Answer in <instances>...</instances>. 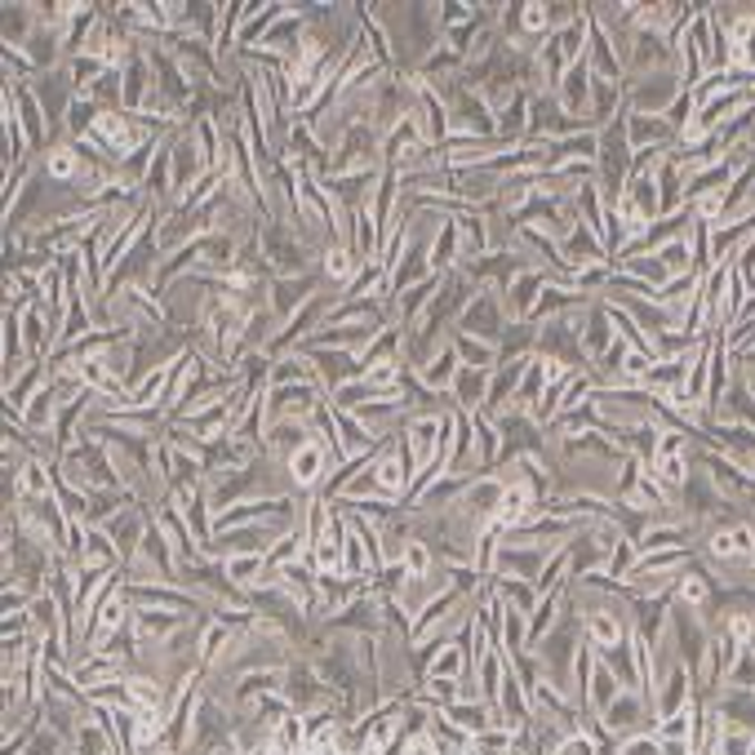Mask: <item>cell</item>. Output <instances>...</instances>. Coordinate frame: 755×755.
Segmentation results:
<instances>
[{"instance_id": "2e32d148", "label": "cell", "mask_w": 755, "mask_h": 755, "mask_svg": "<svg viewBox=\"0 0 755 755\" xmlns=\"http://www.w3.org/2000/svg\"><path fill=\"white\" fill-rule=\"evenodd\" d=\"M440 285H444V276H426V281H418L413 290H404V294H395L391 298V325H400V330H409L426 307H431V298L440 294Z\"/></svg>"}, {"instance_id": "d4e9b609", "label": "cell", "mask_w": 755, "mask_h": 755, "mask_svg": "<svg viewBox=\"0 0 755 755\" xmlns=\"http://www.w3.org/2000/svg\"><path fill=\"white\" fill-rule=\"evenodd\" d=\"M400 565H404V573H409V578H431V573L440 569V565H435V551H431L422 538H409V542H404Z\"/></svg>"}, {"instance_id": "4fadbf2b", "label": "cell", "mask_w": 755, "mask_h": 755, "mask_svg": "<svg viewBox=\"0 0 755 755\" xmlns=\"http://www.w3.org/2000/svg\"><path fill=\"white\" fill-rule=\"evenodd\" d=\"M591 85H596V76H591V67H587V58L565 71V80L556 85V102L565 107V116H573V120H587V116H591Z\"/></svg>"}, {"instance_id": "7402d4cb", "label": "cell", "mask_w": 755, "mask_h": 755, "mask_svg": "<svg viewBox=\"0 0 755 755\" xmlns=\"http://www.w3.org/2000/svg\"><path fill=\"white\" fill-rule=\"evenodd\" d=\"M449 343H453V352H458V361H462L467 370H498V361H502L498 343L471 339V334H462V330H453V334H449Z\"/></svg>"}, {"instance_id": "52a82bcc", "label": "cell", "mask_w": 755, "mask_h": 755, "mask_svg": "<svg viewBox=\"0 0 755 755\" xmlns=\"http://www.w3.org/2000/svg\"><path fill=\"white\" fill-rule=\"evenodd\" d=\"M281 533H294V529H276V524H236V529H218L214 533V556H267L272 542Z\"/></svg>"}, {"instance_id": "9c48e42d", "label": "cell", "mask_w": 755, "mask_h": 755, "mask_svg": "<svg viewBox=\"0 0 755 755\" xmlns=\"http://www.w3.org/2000/svg\"><path fill=\"white\" fill-rule=\"evenodd\" d=\"M374 484L378 493L386 498V502H409V484H413V467H409V458H404V449L391 440V444H382L374 458Z\"/></svg>"}, {"instance_id": "5b68a950", "label": "cell", "mask_w": 755, "mask_h": 755, "mask_svg": "<svg viewBox=\"0 0 755 755\" xmlns=\"http://www.w3.org/2000/svg\"><path fill=\"white\" fill-rule=\"evenodd\" d=\"M325 290V281H321V272H303V276H272L267 281V312L285 325L307 298H316Z\"/></svg>"}, {"instance_id": "8fae6325", "label": "cell", "mask_w": 755, "mask_h": 755, "mask_svg": "<svg viewBox=\"0 0 755 755\" xmlns=\"http://www.w3.org/2000/svg\"><path fill=\"white\" fill-rule=\"evenodd\" d=\"M303 352H307V361L316 365V378H321L325 395H334L339 386H347V382L365 378L356 352H339V347H303Z\"/></svg>"}, {"instance_id": "603a6c76", "label": "cell", "mask_w": 755, "mask_h": 755, "mask_svg": "<svg viewBox=\"0 0 755 755\" xmlns=\"http://www.w3.org/2000/svg\"><path fill=\"white\" fill-rule=\"evenodd\" d=\"M285 382H316V386H321L316 365L307 361L303 347H298V352H285V356H272V386H285Z\"/></svg>"}, {"instance_id": "d6986e66", "label": "cell", "mask_w": 755, "mask_h": 755, "mask_svg": "<svg viewBox=\"0 0 755 755\" xmlns=\"http://www.w3.org/2000/svg\"><path fill=\"white\" fill-rule=\"evenodd\" d=\"M49 378H53V370H49V361H27L18 374L4 382V409H13V413H22L27 409V400L40 391V386H49Z\"/></svg>"}, {"instance_id": "9a60e30c", "label": "cell", "mask_w": 755, "mask_h": 755, "mask_svg": "<svg viewBox=\"0 0 755 755\" xmlns=\"http://www.w3.org/2000/svg\"><path fill=\"white\" fill-rule=\"evenodd\" d=\"M529 120H533V94L529 89H516L507 98V107H498V138L507 147H520L529 138Z\"/></svg>"}, {"instance_id": "5bb4252c", "label": "cell", "mask_w": 755, "mask_h": 755, "mask_svg": "<svg viewBox=\"0 0 755 755\" xmlns=\"http://www.w3.org/2000/svg\"><path fill=\"white\" fill-rule=\"evenodd\" d=\"M645 703H649L645 694H636V689H622V694H618V698H614V703H609V707H605L596 720H600V725H605V729H609V734L622 743L627 734H640L636 725L645 720ZM649 712H654V707H649Z\"/></svg>"}, {"instance_id": "f1b7e54d", "label": "cell", "mask_w": 755, "mask_h": 755, "mask_svg": "<svg viewBox=\"0 0 755 755\" xmlns=\"http://www.w3.org/2000/svg\"><path fill=\"white\" fill-rule=\"evenodd\" d=\"M734 365H738V370H747V374H755V347L738 352V356H734Z\"/></svg>"}, {"instance_id": "3957f363", "label": "cell", "mask_w": 755, "mask_h": 755, "mask_svg": "<svg viewBox=\"0 0 755 755\" xmlns=\"http://www.w3.org/2000/svg\"><path fill=\"white\" fill-rule=\"evenodd\" d=\"M707 556L729 569H755V524L752 520H720L707 533Z\"/></svg>"}, {"instance_id": "277c9868", "label": "cell", "mask_w": 755, "mask_h": 755, "mask_svg": "<svg viewBox=\"0 0 755 755\" xmlns=\"http://www.w3.org/2000/svg\"><path fill=\"white\" fill-rule=\"evenodd\" d=\"M507 325H511V321H507L502 294H498V290H475V298L462 307V316H458L453 330H462V334H471V339H484V343H502Z\"/></svg>"}, {"instance_id": "7c38bea8", "label": "cell", "mask_w": 755, "mask_h": 755, "mask_svg": "<svg viewBox=\"0 0 755 755\" xmlns=\"http://www.w3.org/2000/svg\"><path fill=\"white\" fill-rule=\"evenodd\" d=\"M622 125H627L631 151H667V147H680V134L667 125V116H636V111H622Z\"/></svg>"}, {"instance_id": "30bf717a", "label": "cell", "mask_w": 755, "mask_h": 755, "mask_svg": "<svg viewBox=\"0 0 755 755\" xmlns=\"http://www.w3.org/2000/svg\"><path fill=\"white\" fill-rule=\"evenodd\" d=\"M547 281H551V272H547V267H520V272L511 276V285L502 290L507 321H533V307H538V298H542Z\"/></svg>"}, {"instance_id": "83f0119b", "label": "cell", "mask_w": 755, "mask_h": 755, "mask_svg": "<svg viewBox=\"0 0 755 755\" xmlns=\"http://www.w3.org/2000/svg\"><path fill=\"white\" fill-rule=\"evenodd\" d=\"M551 755H600V752H596V743H591L582 729H573L569 738H560V747H556Z\"/></svg>"}, {"instance_id": "ac0fdd59", "label": "cell", "mask_w": 755, "mask_h": 755, "mask_svg": "<svg viewBox=\"0 0 755 755\" xmlns=\"http://www.w3.org/2000/svg\"><path fill=\"white\" fill-rule=\"evenodd\" d=\"M489 382H493V370H458L453 386H449V404L462 409V413H480L484 400H489Z\"/></svg>"}, {"instance_id": "ffe728a7", "label": "cell", "mask_w": 755, "mask_h": 755, "mask_svg": "<svg viewBox=\"0 0 755 755\" xmlns=\"http://www.w3.org/2000/svg\"><path fill=\"white\" fill-rule=\"evenodd\" d=\"M356 267H361L356 249H352L347 241H339V245H330V249L321 254V267H316V272H321L325 290H330V294H339V290H343V285L356 276Z\"/></svg>"}, {"instance_id": "6da1fadb", "label": "cell", "mask_w": 755, "mask_h": 755, "mask_svg": "<svg viewBox=\"0 0 755 755\" xmlns=\"http://www.w3.org/2000/svg\"><path fill=\"white\" fill-rule=\"evenodd\" d=\"M680 94H685L680 71H654V76H627L622 80L627 111H636V116H667V107Z\"/></svg>"}, {"instance_id": "484cf974", "label": "cell", "mask_w": 755, "mask_h": 755, "mask_svg": "<svg viewBox=\"0 0 755 755\" xmlns=\"http://www.w3.org/2000/svg\"><path fill=\"white\" fill-rule=\"evenodd\" d=\"M707 600H712V582L703 578V573H680V582H676V605H685V609H707Z\"/></svg>"}, {"instance_id": "4316f807", "label": "cell", "mask_w": 755, "mask_h": 755, "mask_svg": "<svg viewBox=\"0 0 755 755\" xmlns=\"http://www.w3.org/2000/svg\"><path fill=\"white\" fill-rule=\"evenodd\" d=\"M618 755H667V743H663L658 734L640 729V734H627V738L618 743Z\"/></svg>"}, {"instance_id": "f546056e", "label": "cell", "mask_w": 755, "mask_h": 755, "mask_svg": "<svg viewBox=\"0 0 755 755\" xmlns=\"http://www.w3.org/2000/svg\"><path fill=\"white\" fill-rule=\"evenodd\" d=\"M752 755H755V743H752Z\"/></svg>"}, {"instance_id": "7a4b0ae2", "label": "cell", "mask_w": 755, "mask_h": 755, "mask_svg": "<svg viewBox=\"0 0 755 755\" xmlns=\"http://www.w3.org/2000/svg\"><path fill=\"white\" fill-rule=\"evenodd\" d=\"M285 471H290L294 493L312 498V493H321V489H325V480H330V471H334V453H330V444H325V440L307 435V440H303V444L285 458Z\"/></svg>"}, {"instance_id": "ba28073f", "label": "cell", "mask_w": 755, "mask_h": 755, "mask_svg": "<svg viewBox=\"0 0 755 755\" xmlns=\"http://www.w3.org/2000/svg\"><path fill=\"white\" fill-rule=\"evenodd\" d=\"M582 636L596 654H609V649H622L631 640V627H627V609L622 605H605V609H587L582 614Z\"/></svg>"}, {"instance_id": "cb8c5ba5", "label": "cell", "mask_w": 755, "mask_h": 755, "mask_svg": "<svg viewBox=\"0 0 755 755\" xmlns=\"http://www.w3.org/2000/svg\"><path fill=\"white\" fill-rule=\"evenodd\" d=\"M462 267V254H458V227H453V218L435 232V241H431V272L435 276H449V272H458Z\"/></svg>"}, {"instance_id": "e0dca14e", "label": "cell", "mask_w": 755, "mask_h": 755, "mask_svg": "<svg viewBox=\"0 0 755 755\" xmlns=\"http://www.w3.org/2000/svg\"><path fill=\"white\" fill-rule=\"evenodd\" d=\"M600 258H609V249H605V241H600L591 227H582V223L560 241V263H565V272H578V267L600 263Z\"/></svg>"}, {"instance_id": "44dd1931", "label": "cell", "mask_w": 755, "mask_h": 755, "mask_svg": "<svg viewBox=\"0 0 755 755\" xmlns=\"http://www.w3.org/2000/svg\"><path fill=\"white\" fill-rule=\"evenodd\" d=\"M458 370H462V361H458L453 343H444V347H435V352L426 356V365L418 370V378H422V386H431L435 395H449V386H453Z\"/></svg>"}, {"instance_id": "8992f818", "label": "cell", "mask_w": 755, "mask_h": 755, "mask_svg": "<svg viewBox=\"0 0 755 755\" xmlns=\"http://www.w3.org/2000/svg\"><path fill=\"white\" fill-rule=\"evenodd\" d=\"M413 80H418V76H413ZM409 120L418 125V134H422L426 147H444V143H449V107H444V98H440L426 80H418V89H413V111H409Z\"/></svg>"}]
</instances>
